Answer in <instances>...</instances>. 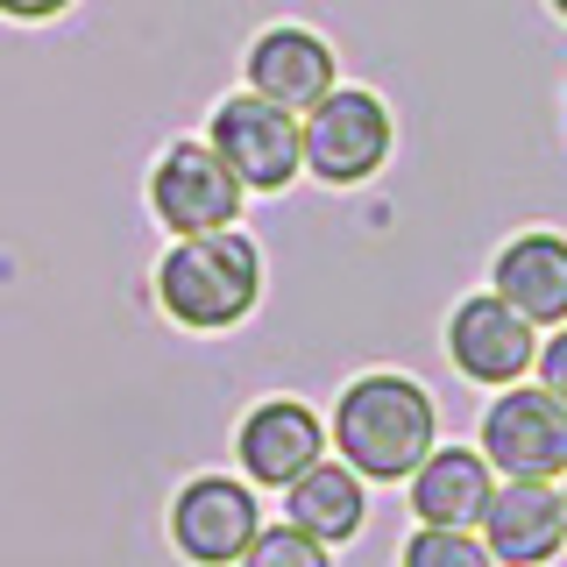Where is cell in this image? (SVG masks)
Returning <instances> with one entry per match:
<instances>
[{
  "label": "cell",
  "instance_id": "obj_9",
  "mask_svg": "<svg viewBox=\"0 0 567 567\" xmlns=\"http://www.w3.org/2000/svg\"><path fill=\"white\" fill-rule=\"evenodd\" d=\"M327 447H333L327 419L298 398H262V404H248L241 425H235V461L256 489H291L306 468L327 461Z\"/></svg>",
  "mask_w": 567,
  "mask_h": 567
},
{
  "label": "cell",
  "instance_id": "obj_5",
  "mask_svg": "<svg viewBox=\"0 0 567 567\" xmlns=\"http://www.w3.org/2000/svg\"><path fill=\"white\" fill-rule=\"evenodd\" d=\"M241 177L227 171V156L213 142H171L150 171V213L164 220L171 241L185 235H227L241 220Z\"/></svg>",
  "mask_w": 567,
  "mask_h": 567
},
{
  "label": "cell",
  "instance_id": "obj_4",
  "mask_svg": "<svg viewBox=\"0 0 567 567\" xmlns=\"http://www.w3.org/2000/svg\"><path fill=\"white\" fill-rule=\"evenodd\" d=\"M475 447H483V461L504 483H560L567 475V404L532 377L511 390H489Z\"/></svg>",
  "mask_w": 567,
  "mask_h": 567
},
{
  "label": "cell",
  "instance_id": "obj_15",
  "mask_svg": "<svg viewBox=\"0 0 567 567\" xmlns=\"http://www.w3.org/2000/svg\"><path fill=\"white\" fill-rule=\"evenodd\" d=\"M398 567H496L483 532H447V525H412Z\"/></svg>",
  "mask_w": 567,
  "mask_h": 567
},
{
  "label": "cell",
  "instance_id": "obj_3",
  "mask_svg": "<svg viewBox=\"0 0 567 567\" xmlns=\"http://www.w3.org/2000/svg\"><path fill=\"white\" fill-rule=\"evenodd\" d=\"M298 135H306V171L333 192L369 185L398 150V121L369 85H333L312 114H298Z\"/></svg>",
  "mask_w": 567,
  "mask_h": 567
},
{
  "label": "cell",
  "instance_id": "obj_11",
  "mask_svg": "<svg viewBox=\"0 0 567 567\" xmlns=\"http://www.w3.org/2000/svg\"><path fill=\"white\" fill-rule=\"evenodd\" d=\"M483 546L496 567H554L567 554V511L560 483H496L483 511Z\"/></svg>",
  "mask_w": 567,
  "mask_h": 567
},
{
  "label": "cell",
  "instance_id": "obj_13",
  "mask_svg": "<svg viewBox=\"0 0 567 567\" xmlns=\"http://www.w3.org/2000/svg\"><path fill=\"white\" fill-rule=\"evenodd\" d=\"M504 475L483 461V447H454V440H440L433 454L412 468V483H404V504H412V525H447V532H475L489 511V496Z\"/></svg>",
  "mask_w": 567,
  "mask_h": 567
},
{
  "label": "cell",
  "instance_id": "obj_19",
  "mask_svg": "<svg viewBox=\"0 0 567 567\" xmlns=\"http://www.w3.org/2000/svg\"><path fill=\"white\" fill-rule=\"evenodd\" d=\"M546 8H554V14H560V22H567V0H546Z\"/></svg>",
  "mask_w": 567,
  "mask_h": 567
},
{
  "label": "cell",
  "instance_id": "obj_10",
  "mask_svg": "<svg viewBox=\"0 0 567 567\" xmlns=\"http://www.w3.org/2000/svg\"><path fill=\"white\" fill-rule=\"evenodd\" d=\"M241 85L277 106H291V114H312L319 100L341 85V58H333V43L306 22H277L262 29L256 43H248L241 58Z\"/></svg>",
  "mask_w": 567,
  "mask_h": 567
},
{
  "label": "cell",
  "instance_id": "obj_21",
  "mask_svg": "<svg viewBox=\"0 0 567 567\" xmlns=\"http://www.w3.org/2000/svg\"><path fill=\"white\" fill-rule=\"evenodd\" d=\"M560 121H567V100H560Z\"/></svg>",
  "mask_w": 567,
  "mask_h": 567
},
{
  "label": "cell",
  "instance_id": "obj_12",
  "mask_svg": "<svg viewBox=\"0 0 567 567\" xmlns=\"http://www.w3.org/2000/svg\"><path fill=\"white\" fill-rule=\"evenodd\" d=\"M489 291L532 327H567V235L560 227H518L489 256Z\"/></svg>",
  "mask_w": 567,
  "mask_h": 567
},
{
  "label": "cell",
  "instance_id": "obj_20",
  "mask_svg": "<svg viewBox=\"0 0 567 567\" xmlns=\"http://www.w3.org/2000/svg\"><path fill=\"white\" fill-rule=\"evenodd\" d=\"M560 511H567V475H560Z\"/></svg>",
  "mask_w": 567,
  "mask_h": 567
},
{
  "label": "cell",
  "instance_id": "obj_17",
  "mask_svg": "<svg viewBox=\"0 0 567 567\" xmlns=\"http://www.w3.org/2000/svg\"><path fill=\"white\" fill-rule=\"evenodd\" d=\"M532 383H546L567 404V327H546L539 333V369H532Z\"/></svg>",
  "mask_w": 567,
  "mask_h": 567
},
{
  "label": "cell",
  "instance_id": "obj_14",
  "mask_svg": "<svg viewBox=\"0 0 567 567\" xmlns=\"http://www.w3.org/2000/svg\"><path fill=\"white\" fill-rule=\"evenodd\" d=\"M284 525H298L319 546H348L369 525V483L348 461H319V468H306L284 489Z\"/></svg>",
  "mask_w": 567,
  "mask_h": 567
},
{
  "label": "cell",
  "instance_id": "obj_8",
  "mask_svg": "<svg viewBox=\"0 0 567 567\" xmlns=\"http://www.w3.org/2000/svg\"><path fill=\"white\" fill-rule=\"evenodd\" d=\"M447 362L475 390H511L539 369V327L525 312H511L496 291H468L447 312Z\"/></svg>",
  "mask_w": 567,
  "mask_h": 567
},
{
  "label": "cell",
  "instance_id": "obj_2",
  "mask_svg": "<svg viewBox=\"0 0 567 567\" xmlns=\"http://www.w3.org/2000/svg\"><path fill=\"white\" fill-rule=\"evenodd\" d=\"M262 298V248L227 227V235H185L156 262V306L185 333H227L256 312Z\"/></svg>",
  "mask_w": 567,
  "mask_h": 567
},
{
  "label": "cell",
  "instance_id": "obj_16",
  "mask_svg": "<svg viewBox=\"0 0 567 567\" xmlns=\"http://www.w3.org/2000/svg\"><path fill=\"white\" fill-rule=\"evenodd\" d=\"M241 567H333V546L306 539L298 525H262L256 546L241 554Z\"/></svg>",
  "mask_w": 567,
  "mask_h": 567
},
{
  "label": "cell",
  "instance_id": "obj_6",
  "mask_svg": "<svg viewBox=\"0 0 567 567\" xmlns=\"http://www.w3.org/2000/svg\"><path fill=\"white\" fill-rule=\"evenodd\" d=\"M206 142L227 156V171L241 177V192H284L306 171V135L298 114L262 93H227L206 121Z\"/></svg>",
  "mask_w": 567,
  "mask_h": 567
},
{
  "label": "cell",
  "instance_id": "obj_7",
  "mask_svg": "<svg viewBox=\"0 0 567 567\" xmlns=\"http://www.w3.org/2000/svg\"><path fill=\"white\" fill-rule=\"evenodd\" d=\"M262 532V504L248 475H192L171 496V546L192 567H241Z\"/></svg>",
  "mask_w": 567,
  "mask_h": 567
},
{
  "label": "cell",
  "instance_id": "obj_1",
  "mask_svg": "<svg viewBox=\"0 0 567 567\" xmlns=\"http://www.w3.org/2000/svg\"><path fill=\"white\" fill-rule=\"evenodd\" d=\"M327 440L362 483H412V468L440 447V404L404 369H369L333 398Z\"/></svg>",
  "mask_w": 567,
  "mask_h": 567
},
{
  "label": "cell",
  "instance_id": "obj_18",
  "mask_svg": "<svg viewBox=\"0 0 567 567\" xmlns=\"http://www.w3.org/2000/svg\"><path fill=\"white\" fill-rule=\"evenodd\" d=\"M64 8H71V0H0V14H8V22H58Z\"/></svg>",
  "mask_w": 567,
  "mask_h": 567
}]
</instances>
